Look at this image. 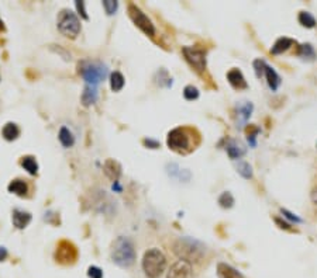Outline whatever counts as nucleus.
I'll return each mask as SVG.
<instances>
[{"instance_id": "1", "label": "nucleus", "mask_w": 317, "mask_h": 278, "mask_svg": "<svg viewBox=\"0 0 317 278\" xmlns=\"http://www.w3.org/2000/svg\"><path fill=\"white\" fill-rule=\"evenodd\" d=\"M174 252L175 255L178 256L181 260L192 263V262H199L205 252L206 247L203 243H200L199 240L192 239V238H179L174 243Z\"/></svg>"}, {"instance_id": "2", "label": "nucleus", "mask_w": 317, "mask_h": 278, "mask_svg": "<svg viewBox=\"0 0 317 278\" xmlns=\"http://www.w3.org/2000/svg\"><path fill=\"white\" fill-rule=\"evenodd\" d=\"M111 260L120 267H130L134 264L135 250L133 242L126 236H119L111 245Z\"/></svg>"}, {"instance_id": "3", "label": "nucleus", "mask_w": 317, "mask_h": 278, "mask_svg": "<svg viewBox=\"0 0 317 278\" xmlns=\"http://www.w3.org/2000/svg\"><path fill=\"white\" fill-rule=\"evenodd\" d=\"M167 269V257L164 253L154 247L145 252L143 259V270L148 278H158Z\"/></svg>"}, {"instance_id": "4", "label": "nucleus", "mask_w": 317, "mask_h": 278, "mask_svg": "<svg viewBox=\"0 0 317 278\" xmlns=\"http://www.w3.org/2000/svg\"><path fill=\"white\" fill-rule=\"evenodd\" d=\"M79 73L87 85H99L107 75V68L99 61H85L79 63Z\"/></svg>"}, {"instance_id": "5", "label": "nucleus", "mask_w": 317, "mask_h": 278, "mask_svg": "<svg viewBox=\"0 0 317 278\" xmlns=\"http://www.w3.org/2000/svg\"><path fill=\"white\" fill-rule=\"evenodd\" d=\"M167 143L169 149H172L178 153H186L190 152L192 147V137L190 130L188 128H175L168 134Z\"/></svg>"}, {"instance_id": "6", "label": "nucleus", "mask_w": 317, "mask_h": 278, "mask_svg": "<svg viewBox=\"0 0 317 278\" xmlns=\"http://www.w3.org/2000/svg\"><path fill=\"white\" fill-rule=\"evenodd\" d=\"M58 30L68 38H75L80 32V21L78 15L71 10H62L58 15Z\"/></svg>"}, {"instance_id": "7", "label": "nucleus", "mask_w": 317, "mask_h": 278, "mask_svg": "<svg viewBox=\"0 0 317 278\" xmlns=\"http://www.w3.org/2000/svg\"><path fill=\"white\" fill-rule=\"evenodd\" d=\"M128 14H130V18L133 20V23H134L140 30L144 31L147 35H150V37H154V35H155V27H154L152 21H151L150 18L144 14L143 11L137 7L135 4H130V6H128Z\"/></svg>"}, {"instance_id": "8", "label": "nucleus", "mask_w": 317, "mask_h": 278, "mask_svg": "<svg viewBox=\"0 0 317 278\" xmlns=\"http://www.w3.org/2000/svg\"><path fill=\"white\" fill-rule=\"evenodd\" d=\"M182 54L185 59L189 62L190 66H193L198 72H203L206 69V52L203 49L195 46H183Z\"/></svg>"}, {"instance_id": "9", "label": "nucleus", "mask_w": 317, "mask_h": 278, "mask_svg": "<svg viewBox=\"0 0 317 278\" xmlns=\"http://www.w3.org/2000/svg\"><path fill=\"white\" fill-rule=\"evenodd\" d=\"M78 257V252L76 247L72 245L68 240H62L59 242V245L56 247L55 252V260L61 264H72Z\"/></svg>"}, {"instance_id": "10", "label": "nucleus", "mask_w": 317, "mask_h": 278, "mask_svg": "<svg viewBox=\"0 0 317 278\" xmlns=\"http://www.w3.org/2000/svg\"><path fill=\"white\" fill-rule=\"evenodd\" d=\"M167 278H195L193 277V269L190 263L185 260H178L168 271Z\"/></svg>"}, {"instance_id": "11", "label": "nucleus", "mask_w": 317, "mask_h": 278, "mask_svg": "<svg viewBox=\"0 0 317 278\" xmlns=\"http://www.w3.org/2000/svg\"><path fill=\"white\" fill-rule=\"evenodd\" d=\"M227 79H229V83H230L234 89H237V90H241V89H247V87H248L246 77L241 73V70L237 69V68L231 69L230 72L227 73Z\"/></svg>"}, {"instance_id": "12", "label": "nucleus", "mask_w": 317, "mask_h": 278, "mask_svg": "<svg viewBox=\"0 0 317 278\" xmlns=\"http://www.w3.org/2000/svg\"><path fill=\"white\" fill-rule=\"evenodd\" d=\"M226 150L230 156V159L236 160V159H240L241 156L246 154V146L240 142V140H236V139H230L226 145Z\"/></svg>"}, {"instance_id": "13", "label": "nucleus", "mask_w": 317, "mask_h": 278, "mask_svg": "<svg viewBox=\"0 0 317 278\" xmlns=\"http://www.w3.org/2000/svg\"><path fill=\"white\" fill-rule=\"evenodd\" d=\"M103 170H104V174L110 178V180H113L114 183L119 180L120 174H121V166H120V163L116 162L114 159H109V160H106V162H104Z\"/></svg>"}, {"instance_id": "14", "label": "nucleus", "mask_w": 317, "mask_h": 278, "mask_svg": "<svg viewBox=\"0 0 317 278\" xmlns=\"http://www.w3.org/2000/svg\"><path fill=\"white\" fill-rule=\"evenodd\" d=\"M31 222V214L23 211V209H14L13 211V224L17 229H24L27 225Z\"/></svg>"}, {"instance_id": "15", "label": "nucleus", "mask_w": 317, "mask_h": 278, "mask_svg": "<svg viewBox=\"0 0 317 278\" xmlns=\"http://www.w3.org/2000/svg\"><path fill=\"white\" fill-rule=\"evenodd\" d=\"M254 106L250 101H243L237 106V120L238 124H246L248 121V118L253 114Z\"/></svg>"}, {"instance_id": "16", "label": "nucleus", "mask_w": 317, "mask_h": 278, "mask_svg": "<svg viewBox=\"0 0 317 278\" xmlns=\"http://www.w3.org/2000/svg\"><path fill=\"white\" fill-rule=\"evenodd\" d=\"M217 276H219V278H244V276L240 271L236 270L234 267H231L229 264H226V263H219Z\"/></svg>"}, {"instance_id": "17", "label": "nucleus", "mask_w": 317, "mask_h": 278, "mask_svg": "<svg viewBox=\"0 0 317 278\" xmlns=\"http://www.w3.org/2000/svg\"><path fill=\"white\" fill-rule=\"evenodd\" d=\"M295 41L292 38H288V37H282V38L277 39V42L272 45L271 48V54L272 55H279L282 54V52H285L288 51L291 46L294 45Z\"/></svg>"}, {"instance_id": "18", "label": "nucleus", "mask_w": 317, "mask_h": 278, "mask_svg": "<svg viewBox=\"0 0 317 278\" xmlns=\"http://www.w3.org/2000/svg\"><path fill=\"white\" fill-rule=\"evenodd\" d=\"M265 77H267V82H268V86L271 87L272 92H277L278 87L281 86V77L277 73V70L274 68H271L270 65H267L265 68Z\"/></svg>"}, {"instance_id": "19", "label": "nucleus", "mask_w": 317, "mask_h": 278, "mask_svg": "<svg viewBox=\"0 0 317 278\" xmlns=\"http://www.w3.org/2000/svg\"><path fill=\"white\" fill-rule=\"evenodd\" d=\"M96 100H97V90H96V86H85L83 93H82V103H83L85 106H90V104L96 103Z\"/></svg>"}, {"instance_id": "20", "label": "nucleus", "mask_w": 317, "mask_h": 278, "mask_svg": "<svg viewBox=\"0 0 317 278\" xmlns=\"http://www.w3.org/2000/svg\"><path fill=\"white\" fill-rule=\"evenodd\" d=\"M7 188L10 193H14L17 195H20V197H25L27 193H28V187H27V184L24 183L23 180H14V181H11L8 184Z\"/></svg>"}, {"instance_id": "21", "label": "nucleus", "mask_w": 317, "mask_h": 278, "mask_svg": "<svg viewBox=\"0 0 317 278\" xmlns=\"http://www.w3.org/2000/svg\"><path fill=\"white\" fill-rule=\"evenodd\" d=\"M58 138H59V142L62 143L63 147H71L73 146V143H75V137H73V134H72L66 127H62V128L59 130Z\"/></svg>"}, {"instance_id": "22", "label": "nucleus", "mask_w": 317, "mask_h": 278, "mask_svg": "<svg viewBox=\"0 0 317 278\" xmlns=\"http://www.w3.org/2000/svg\"><path fill=\"white\" fill-rule=\"evenodd\" d=\"M3 138L6 139V140H14V139L18 138V135H20V130H18V127H17L16 124L13 123H8L4 125V128H3Z\"/></svg>"}, {"instance_id": "23", "label": "nucleus", "mask_w": 317, "mask_h": 278, "mask_svg": "<svg viewBox=\"0 0 317 278\" xmlns=\"http://www.w3.org/2000/svg\"><path fill=\"white\" fill-rule=\"evenodd\" d=\"M110 87L113 92H120L124 87V77L120 72H113L110 76Z\"/></svg>"}, {"instance_id": "24", "label": "nucleus", "mask_w": 317, "mask_h": 278, "mask_svg": "<svg viewBox=\"0 0 317 278\" xmlns=\"http://www.w3.org/2000/svg\"><path fill=\"white\" fill-rule=\"evenodd\" d=\"M298 20H299V23H301L303 27H306V28H315L317 24L316 18L310 14L309 11H301V13H299V17H298Z\"/></svg>"}, {"instance_id": "25", "label": "nucleus", "mask_w": 317, "mask_h": 278, "mask_svg": "<svg viewBox=\"0 0 317 278\" xmlns=\"http://www.w3.org/2000/svg\"><path fill=\"white\" fill-rule=\"evenodd\" d=\"M21 166H23L24 169L27 170L30 174H37V171H38V164L35 162V159L31 157V156H25V157H23Z\"/></svg>"}, {"instance_id": "26", "label": "nucleus", "mask_w": 317, "mask_h": 278, "mask_svg": "<svg viewBox=\"0 0 317 278\" xmlns=\"http://www.w3.org/2000/svg\"><path fill=\"white\" fill-rule=\"evenodd\" d=\"M298 55L303 58V59H308V61H313L315 59V49H313V46L310 45V44H303V45L299 46V52Z\"/></svg>"}, {"instance_id": "27", "label": "nucleus", "mask_w": 317, "mask_h": 278, "mask_svg": "<svg viewBox=\"0 0 317 278\" xmlns=\"http://www.w3.org/2000/svg\"><path fill=\"white\" fill-rule=\"evenodd\" d=\"M219 204L222 208H231L234 205V197L231 195V193L229 191H224V193L219 197Z\"/></svg>"}, {"instance_id": "28", "label": "nucleus", "mask_w": 317, "mask_h": 278, "mask_svg": "<svg viewBox=\"0 0 317 278\" xmlns=\"http://www.w3.org/2000/svg\"><path fill=\"white\" fill-rule=\"evenodd\" d=\"M237 171L243 176L244 178H251L253 177V167L247 162H240L237 164Z\"/></svg>"}, {"instance_id": "29", "label": "nucleus", "mask_w": 317, "mask_h": 278, "mask_svg": "<svg viewBox=\"0 0 317 278\" xmlns=\"http://www.w3.org/2000/svg\"><path fill=\"white\" fill-rule=\"evenodd\" d=\"M265 68H267V62L262 59H255L254 61V69H255V75L258 79H261L265 75Z\"/></svg>"}, {"instance_id": "30", "label": "nucleus", "mask_w": 317, "mask_h": 278, "mask_svg": "<svg viewBox=\"0 0 317 278\" xmlns=\"http://www.w3.org/2000/svg\"><path fill=\"white\" fill-rule=\"evenodd\" d=\"M183 96L186 100H196L199 97V90L195 86H186L183 90Z\"/></svg>"}, {"instance_id": "31", "label": "nucleus", "mask_w": 317, "mask_h": 278, "mask_svg": "<svg viewBox=\"0 0 317 278\" xmlns=\"http://www.w3.org/2000/svg\"><path fill=\"white\" fill-rule=\"evenodd\" d=\"M103 7L106 8V13L109 15L114 14V11L119 7V3L117 1H113V0H104L103 1Z\"/></svg>"}, {"instance_id": "32", "label": "nucleus", "mask_w": 317, "mask_h": 278, "mask_svg": "<svg viewBox=\"0 0 317 278\" xmlns=\"http://www.w3.org/2000/svg\"><path fill=\"white\" fill-rule=\"evenodd\" d=\"M87 276L90 278H103V271L100 270L99 267H96V266H92L87 270Z\"/></svg>"}, {"instance_id": "33", "label": "nucleus", "mask_w": 317, "mask_h": 278, "mask_svg": "<svg viewBox=\"0 0 317 278\" xmlns=\"http://www.w3.org/2000/svg\"><path fill=\"white\" fill-rule=\"evenodd\" d=\"M258 134H260V128H254L253 132H248V134H247V139H248V142H250L251 146H255V145H257L255 139H257V135H258Z\"/></svg>"}, {"instance_id": "34", "label": "nucleus", "mask_w": 317, "mask_h": 278, "mask_svg": "<svg viewBox=\"0 0 317 278\" xmlns=\"http://www.w3.org/2000/svg\"><path fill=\"white\" fill-rule=\"evenodd\" d=\"M281 212L284 214V216H285V218H288V219H291L292 222H296V224H299V222H302V219L299 218V216L294 215V214H292V212H289L288 209H282Z\"/></svg>"}, {"instance_id": "35", "label": "nucleus", "mask_w": 317, "mask_h": 278, "mask_svg": "<svg viewBox=\"0 0 317 278\" xmlns=\"http://www.w3.org/2000/svg\"><path fill=\"white\" fill-rule=\"evenodd\" d=\"M144 145L151 147V149H157V147H159V142L154 140V139L148 138V139H144Z\"/></svg>"}, {"instance_id": "36", "label": "nucleus", "mask_w": 317, "mask_h": 278, "mask_svg": "<svg viewBox=\"0 0 317 278\" xmlns=\"http://www.w3.org/2000/svg\"><path fill=\"white\" fill-rule=\"evenodd\" d=\"M75 4H76V8L79 10V13L82 14V17H83V18H87L86 11H85V3H83V1H79V0H78V1L75 3Z\"/></svg>"}, {"instance_id": "37", "label": "nucleus", "mask_w": 317, "mask_h": 278, "mask_svg": "<svg viewBox=\"0 0 317 278\" xmlns=\"http://www.w3.org/2000/svg\"><path fill=\"white\" fill-rule=\"evenodd\" d=\"M7 257V250L4 247H0V262H3Z\"/></svg>"}, {"instance_id": "38", "label": "nucleus", "mask_w": 317, "mask_h": 278, "mask_svg": "<svg viewBox=\"0 0 317 278\" xmlns=\"http://www.w3.org/2000/svg\"><path fill=\"white\" fill-rule=\"evenodd\" d=\"M310 198H312V201H313V202L317 205V187L313 188V191H312V194H310Z\"/></svg>"}]
</instances>
